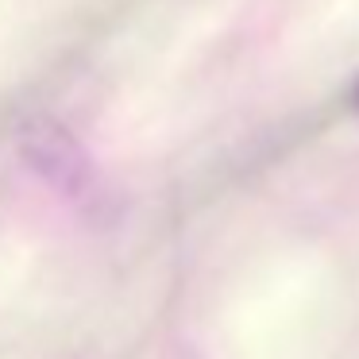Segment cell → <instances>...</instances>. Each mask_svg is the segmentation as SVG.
Instances as JSON below:
<instances>
[{
    "label": "cell",
    "instance_id": "cell-1",
    "mask_svg": "<svg viewBox=\"0 0 359 359\" xmlns=\"http://www.w3.org/2000/svg\"><path fill=\"white\" fill-rule=\"evenodd\" d=\"M32 158L39 163V170H47L50 178L58 182V186L74 189V194H81V189H86V166L74 163L70 140H62V135H35Z\"/></svg>",
    "mask_w": 359,
    "mask_h": 359
},
{
    "label": "cell",
    "instance_id": "cell-2",
    "mask_svg": "<svg viewBox=\"0 0 359 359\" xmlns=\"http://www.w3.org/2000/svg\"><path fill=\"white\" fill-rule=\"evenodd\" d=\"M355 109H359V93H355Z\"/></svg>",
    "mask_w": 359,
    "mask_h": 359
}]
</instances>
